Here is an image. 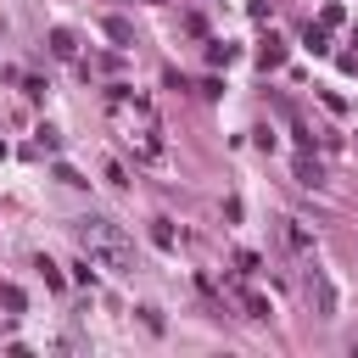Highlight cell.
<instances>
[{
  "instance_id": "3957f363",
  "label": "cell",
  "mask_w": 358,
  "mask_h": 358,
  "mask_svg": "<svg viewBox=\"0 0 358 358\" xmlns=\"http://www.w3.org/2000/svg\"><path fill=\"white\" fill-rule=\"evenodd\" d=\"M280 235H285L291 252H313V235L302 229V218H280Z\"/></svg>"
},
{
  "instance_id": "9c48e42d",
  "label": "cell",
  "mask_w": 358,
  "mask_h": 358,
  "mask_svg": "<svg viewBox=\"0 0 358 358\" xmlns=\"http://www.w3.org/2000/svg\"><path fill=\"white\" fill-rule=\"evenodd\" d=\"M324 34H330V28H324V22H313V28L302 34V45H308L313 56H324V50H330V39H324Z\"/></svg>"
},
{
  "instance_id": "52a82bcc",
  "label": "cell",
  "mask_w": 358,
  "mask_h": 358,
  "mask_svg": "<svg viewBox=\"0 0 358 358\" xmlns=\"http://www.w3.org/2000/svg\"><path fill=\"white\" fill-rule=\"evenodd\" d=\"M207 62H213V67H229V62H235V45H229V39H207Z\"/></svg>"
},
{
  "instance_id": "4fadbf2b",
  "label": "cell",
  "mask_w": 358,
  "mask_h": 358,
  "mask_svg": "<svg viewBox=\"0 0 358 358\" xmlns=\"http://www.w3.org/2000/svg\"><path fill=\"white\" fill-rule=\"evenodd\" d=\"M341 17H347L341 6H324V11H319V22H324V28H341Z\"/></svg>"
},
{
  "instance_id": "6da1fadb",
  "label": "cell",
  "mask_w": 358,
  "mask_h": 358,
  "mask_svg": "<svg viewBox=\"0 0 358 358\" xmlns=\"http://www.w3.org/2000/svg\"><path fill=\"white\" fill-rule=\"evenodd\" d=\"M73 235H78V246H84L90 263H101V268H112V274H129V268H134V241L123 235V224L90 213V218H78Z\"/></svg>"
},
{
  "instance_id": "ba28073f",
  "label": "cell",
  "mask_w": 358,
  "mask_h": 358,
  "mask_svg": "<svg viewBox=\"0 0 358 358\" xmlns=\"http://www.w3.org/2000/svg\"><path fill=\"white\" fill-rule=\"evenodd\" d=\"M319 179H324V168H319V162L302 151V157H296V185H319Z\"/></svg>"
},
{
  "instance_id": "8fae6325",
  "label": "cell",
  "mask_w": 358,
  "mask_h": 358,
  "mask_svg": "<svg viewBox=\"0 0 358 358\" xmlns=\"http://www.w3.org/2000/svg\"><path fill=\"white\" fill-rule=\"evenodd\" d=\"M0 302H6V313H22V308H28V296H22L17 285H0Z\"/></svg>"
},
{
  "instance_id": "7c38bea8",
  "label": "cell",
  "mask_w": 358,
  "mask_h": 358,
  "mask_svg": "<svg viewBox=\"0 0 358 358\" xmlns=\"http://www.w3.org/2000/svg\"><path fill=\"white\" fill-rule=\"evenodd\" d=\"M235 268H241V274H257V268H263V257H257V252H241V257H235Z\"/></svg>"
},
{
  "instance_id": "9a60e30c",
  "label": "cell",
  "mask_w": 358,
  "mask_h": 358,
  "mask_svg": "<svg viewBox=\"0 0 358 358\" xmlns=\"http://www.w3.org/2000/svg\"><path fill=\"white\" fill-rule=\"evenodd\" d=\"M73 280H78V285H95V268H90V257H84V263H73Z\"/></svg>"
},
{
  "instance_id": "277c9868",
  "label": "cell",
  "mask_w": 358,
  "mask_h": 358,
  "mask_svg": "<svg viewBox=\"0 0 358 358\" xmlns=\"http://www.w3.org/2000/svg\"><path fill=\"white\" fill-rule=\"evenodd\" d=\"M101 28H106V39H112V45H117V50H129V45H134V28H129V22H123V17H106V22H101Z\"/></svg>"
},
{
  "instance_id": "5bb4252c",
  "label": "cell",
  "mask_w": 358,
  "mask_h": 358,
  "mask_svg": "<svg viewBox=\"0 0 358 358\" xmlns=\"http://www.w3.org/2000/svg\"><path fill=\"white\" fill-rule=\"evenodd\" d=\"M151 241H157L162 252H173V229H168V224H157V229H151Z\"/></svg>"
},
{
  "instance_id": "8992f818",
  "label": "cell",
  "mask_w": 358,
  "mask_h": 358,
  "mask_svg": "<svg viewBox=\"0 0 358 358\" xmlns=\"http://www.w3.org/2000/svg\"><path fill=\"white\" fill-rule=\"evenodd\" d=\"M280 62H285V39H274V34H268V39H263V50H257V67L268 73V67H280Z\"/></svg>"
},
{
  "instance_id": "7a4b0ae2",
  "label": "cell",
  "mask_w": 358,
  "mask_h": 358,
  "mask_svg": "<svg viewBox=\"0 0 358 358\" xmlns=\"http://www.w3.org/2000/svg\"><path fill=\"white\" fill-rule=\"evenodd\" d=\"M302 291H308V302H313V313H319V319H336V285H330L319 268H308Z\"/></svg>"
},
{
  "instance_id": "30bf717a",
  "label": "cell",
  "mask_w": 358,
  "mask_h": 358,
  "mask_svg": "<svg viewBox=\"0 0 358 358\" xmlns=\"http://www.w3.org/2000/svg\"><path fill=\"white\" fill-rule=\"evenodd\" d=\"M34 268H39V274H45V285H50V291H62V285H67V280H62V268H56V263H50V257H39V263H34Z\"/></svg>"
},
{
  "instance_id": "5b68a950",
  "label": "cell",
  "mask_w": 358,
  "mask_h": 358,
  "mask_svg": "<svg viewBox=\"0 0 358 358\" xmlns=\"http://www.w3.org/2000/svg\"><path fill=\"white\" fill-rule=\"evenodd\" d=\"M50 56H62V62H73V56H78V39H73L67 28H50Z\"/></svg>"
}]
</instances>
